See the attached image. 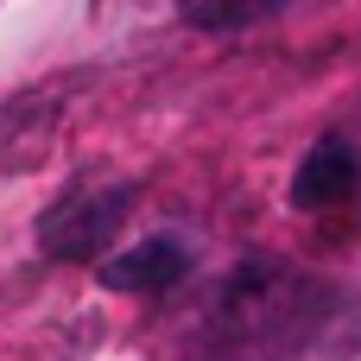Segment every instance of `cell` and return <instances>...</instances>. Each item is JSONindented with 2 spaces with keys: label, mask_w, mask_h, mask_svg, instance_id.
I'll return each instance as SVG.
<instances>
[{
  "label": "cell",
  "mask_w": 361,
  "mask_h": 361,
  "mask_svg": "<svg viewBox=\"0 0 361 361\" xmlns=\"http://www.w3.org/2000/svg\"><path fill=\"white\" fill-rule=\"evenodd\" d=\"M121 190H108V197H76V203H63L57 216H44V228H38V241L51 247V254H63V260H82V254H95L102 241H108V228L121 222Z\"/></svg>",
  "instance_id": "obj_1"
},
{
  "label": "cell",
  "mask_w": 361,
  "mask_h": 361,
  "mask_svg": "<svg viewBox=\"0 0 361 361\" xmlns=\"http://www.w3.org/2000/svg\"><path fill=\"white\" fill-rule=\"evenodd\" d=\"M355 178H361L355 146H349L343 133H330V140H317V146L305 152V165H298V178H292V203H298V209H330V203H343V197L355 190Z\"/></svg>",
  "instance_id": "obj_2"
},
{
  "label": "cell",
  "mask_w": 361,
  "mask_h": 361,
  "mask_svg": "<svg viewBox=\"0 0 361 361\" xmlns=\"http://www.w3.org/2000/svg\"><path fill=\"white\" fill-rule=\"evenodd\" d=\"M184 267H190V254L159 235V241H140V247L114 254L102 267V286H114V292H171L184 279Z\"/></svg>",
  "instance_id": "obj_3"
}]
</instances>
